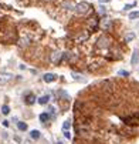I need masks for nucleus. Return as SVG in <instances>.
I'll use <instances>...</instances> for the list:
<instances>
[{"label":"nucleus","mask_w":139,"mask_h":144,"mask_svg":"<svg viewBox=\"0 0 139 144\" xmlns=\"http://www.w3.org/2000/svg\"><path fill=\"white\" fill-rule=\"evenodd\" d=\"M74 10H75L77 14H84V13H87L88 10H89V4H88L87 1H81V3L75 4Z\"/></svg>","instance_id":"1"},{"label":"nucleus","mask_w":139,"mask_h":144,"mask_svg":"<svg viewBox=\"0 0 139 144\" xmlns=\"http://www.w3.org/2000/svg\"><path fill=\"white\" fill-rule=\"evenodd\" d=\"M13 76L10 73H0V84H6L12 80Z\"/></svg>","instance_id":"2"},{"label":"nucleus","mask_w":139,"mask_h":144,"mask_svg":"<svg viewBox=\"0 0 139 144\" xmlns=\"http://www.w3.org/2000/svg\"><path fill=\"white\" fill-rule=\"evenodd\" d=\"M61 56H63V53L61 52H54L51 54V61L52 63H58V61L61 60Z\"/></svg>","instance_id":"3"},{"label":"nucleus","mask_w":139,"mask_h":144,"mask_svg":"<svg viewBox=\"0 0 139 144\" xmlns=\"http://www.w3.org/2000/svg\"><path fill=\"white\" fill-rule=\"evenodd\" d=\"M43 79H44V81H46V83H51V81H54L55 79H57V76L52 74V73H47V74H44V77H43Z\"/></svg>","instance_id":"4"},{"label":"nucleus","mask_w":139,"mask_h":144,"mask_svg":"<svg viewBox=\"0 0 139 144\" xmlns=\"http://www.w3.org/2000/svg\"><path fill=\"white\" fill-rule=\"evenodd\" d=\"M138 61H139V53H138V50H135V52H133V54H132L131 64H132V66H136V64H138Z\"/></svg>","instance_id":"5"},{"label":"nucleus","mask_w":139,"mask_h":144,"mask_svg":"<svg viewBox=\"0 0 139 144\" xmlns=\"http://www.w3.org/2000/svg\"><path fill=\"white\" fill-rule=\"evenodd\" d=\"M30 136H31V138L37 140V138H40V131H38V130H31V131H30Z\"/></svg>","instance_id":"6"},{"label":"nucleus","mask_w":139,"mask_h":144,"mask_svg":"<svg viewBox=\"0 0 139 144\" xmlns=\"http://www.w3.org/2000/svg\"><path fill=\"white\" fill-rule=\"evenodd\" d=\"M50 101V96H43V97L38 98V103L40 104H47Z\"/></svg>","instance_id":"7"},{"label":"nucleus","mask_w":139,"mask_h":144,"mask_svg":"<svg viewBox=\"0 0 139 144\" xmlns=\"http://www.w3.org/2000/svg\"><path fill=\"white\" fill-rule=\"evenodd\" d=\"M17 127H18L20 131H26V130H27V124H26V123H21V121L17 123Z\"/></svg>","instance_id":"8"},{"label":"nucleus","mask_w":139,"mask_h":144,"mask_svg":"<svg viewBox=\"0 0 139 144\" xmlns=\"http://www.w3.org/2000/svg\"><path fill=\"white\" fill-rule=\"evenodd\" d=\"M70 128H71V121H70V120H65L63 123V130L65 131V130H70Z\"/></svg>","instance_id":"9"},{"label":"nucleus","mask_w":139,"mask_h":144,"mask_svg":"<svg viewBox=\"0 0 139 144\" xmlns=\"http://www.w3.org/2000/svg\"><path fill=\"white\" fill-rule=\"evenodd\" d=\"M129 19H131V20H136V19H139V10L131 13V14H129Z\"/></svg>","instance_id":"10"},{"label":"nucleus","mask_w":139,"mask_h":144,"mask_svg":"<svg viewBox=\"0 0 139 144\" xmlns=\"http://www.w3.org/2000/svg\"><path fill=\"white\" fill-rule=\"evenodd\" d=\"M47 120H48V114H47V113H41V114H40V121L46 123Z\"/></svg>","instance_id":"11"},{"label":"nucleus","mask_w":139,"mask_h":144,"mask_svg":"<svg viewBox=\"0 0 139 144\" xmlns=\"http://www.w3.org/2000/svg\"><path fill=\"white\" fill-rule=\"evenodd\" d=\"M1 113H3V114H9V113H10V107L4 104V106L1 107Z\"/></svg>","instance_id":"12"},{"label":"nucleus","mask_w":139,"mask_h":144,"mask_svg":"<svg viewBox=\"0 0 139 144\" xmlns=\"http://www.w3.org/2000/svg\"><path fill=\"white\" fill-rule=\"evenodd\" d=\"M64 6H65V9H70V10H74V4H72L71 1H65V3H64Z\"/></svg>","instance_id":"13"},{"label":"nucleus","mask_w":139,"mask_h":144,"mask_svg":"<svg viewBox=\"0 0 139 144\" xmlns=\"http://www.w3.org/2000/svg\"><path fill=\"white\" fill-rule=\"evenodd\" d=\"M133 39H135V34H133V33H128L126 37H125V40L126 41H131V40H133Z\"/></svg>","instance_id":"14"},{"label":"nucleus","mask_w":139,"mask_h":144,"mask_svg":"<svg viewBox=\"0 0 139 144\" xmlns=\"http://www.w3.org/2000/svg\"><path fill=\"white\" fill-rule=\"evenodd\" d=\"M132 7H135V3H129V4H125V6H123V10H131Z\"/></svg>","instance_id":"15"},{"label":"nucleus","mask_w":139,"mask_h":144,"mask_svg":"<svg viewBox=\"0 0 139 144\" xmlns=\"http://www.w3.org/2000/svg\"><path fill=\"white\" fill-rule=\"evenodd\" d=\"M118 74L122 76V77H126V76H129V73H128V71H125V70H119V71H118Z\"/></svg>","instance_id":"16"},{"label":"nucleus","mask_w":139,"mask_h":144,"mask_svg":"<svg viewBox=\"0 0 139 144\" xmlns=\"http://www.w3.org/2000/svg\"><path fill=\"white\" fill-rule=\"evenodd\" d=\"M34 101H35V100H34V97H33V96H29V98L26 100V103H27V104H33Z\"/></svg>","instance_id":"17"},{"label":"nucleus","mask_w":139,"mask_h":144,"mask_svg":"<svg viewBox=\"0 0 139 144\" xmlns=\"http://www.w3.org/2000/svg\"><path fill=\"white\" fill-rule=\"evenodd\" d=\"M64 136H65V138H71V133H70V130H65V131H64Z\"/></svg>","instance_id":"18"},{"label":"nucleus","mask_w":139,"mask_h":144,"mask_svg":"<svg viewBox=\"0 0 139 144\" xmlns=\"http://www.w3.org/2000/svg\"><path fill=\"white\" fill-rule=\"evenodd\" d=\"M99 3H109V1H112V0H98Z\"/></svg>","instance_id":"19"},{"label":"nucleus","mask_w":139,"mask_h":144,"mask_svg":"<svg viewBox=\"0 0 139 144\" xmlns=\"http://www.w3.org/2000/svg\"><path fill=\"white\" fill-rule=\"evenodd\" d=\"M3 126H6V127H7V126H9V121L4 120V121H3Z\"/></svg>","instance_id":"20"}]
</instances>
